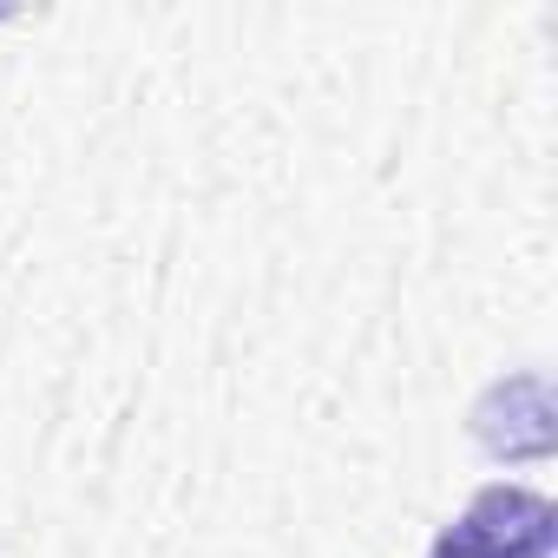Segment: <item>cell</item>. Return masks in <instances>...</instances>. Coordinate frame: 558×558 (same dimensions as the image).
Returning <instances> with one entry per match:
<instances>
[{
	"label": "cell",
	"mask_w": 558,
	"mask_h": 558,
	"mask_svg": "<svg viewBox=\"0 0 558 558\" xmlns=\"http://www.w3.org/2000/svg\"><path fill=\"white\" fill-rule=\"evenodd\" d=\"M558 506L532 486H480L453 525L427 545V558H551Z\"/></svg>",
	"instance_id": "cell-1"
},
{
	"label": "cell",
	"mask_w": 558,
	"mask_h": 558,
	"mask_svg": "<svg viewBox=\"0 0 558 558\" xmlns=\"http://www.w3.org/2000/svg\"><path fill=\"white\" fill-rule=\"evenodd\" d=\"M473 440L493 460H538V453H551V395H545V375L493 381L480 395V408H473Z\"/></svg>",
	"instance_id": "cell-2"
}]
</instances>
